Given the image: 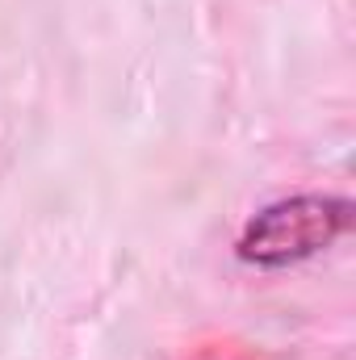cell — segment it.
Segmentation results:
<instances>
[{"label":"cell","mask_w":356,"mask_h":360,"mask_svg":"<svg viewBox=\"0 0 356 360\" xmlns=\"http://www.w3.org/2000/svg\"><path fill=\"white\" fill-rule=\"evenodd\" d=\"M352 222V205L344 197H289L260 210L239 239V256L252 264H293L323 252Z\"/></svg>","instance_id":"obj_1"}]
</instances>
